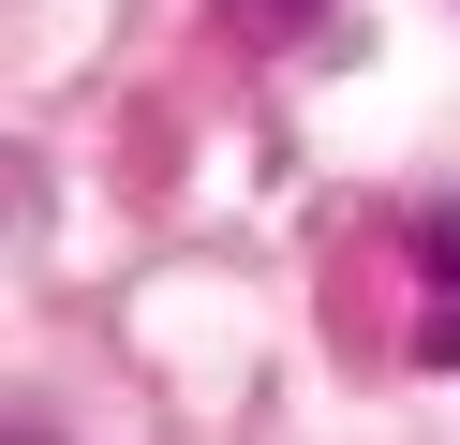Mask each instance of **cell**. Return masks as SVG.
I'll return each mask as SVG.
<instances>
[{"mask_svg": "<svg viewBox=\"0 0 460 445\" xmlns=\"http://www.w3.org/2000/svg\"><path fill=\"white\" fill-rule=\"evenodd\" d=\"M430 282H446V312H430V356L460 371V223H430Z\"/></svg>", "mask_w": 460, "mask_h": 445, "instance_id": "obj_1", "label": "cell"}, {"mask_svg": "<svg viewBox=\"0 0 460 445\" xmlns=\"http://www.w3.org/2000/svg\"><path fill=\"white\" fill-rule=\"evenodd\" d=\"M223 15H252V30H312L327 0H223Z\"/></svg>", "mask_w": 460, "mask_h": 445, "instance_id": "obj_2", "label": "cell"}]
</instances>
